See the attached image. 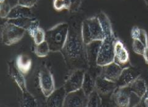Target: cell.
<instances>
[{
    "mask_svg": "<svg viewBox=\"0 0 148 107\" xmlns=\"http://www.w3.org/2000/svg\"><path fill=\"white\" fill-rule=\"evenodd\" d=\"M8 67L9 75L15 83V84L17 85L20 91L25 92L26 90H28L24 74L17 68L15 61H8Z\"/></svg>",
    "mask_w": 148,
    "mask_h": 107,
    "instance_id": "cell-11",
    "label": "cell"
},
{
    "mask_svg": "<svg viewBox=\"0 0 148 107\" xmlns=\"http://www.w3.org/2000/svg\"><path fill=\"white\" fill-rule=\"evenodd\" d=\"M88 97L81 88L67 93L64 103V107H86Z\"/></svg>",
    "mask_w": 148,
    "mask_h": 107,
    "instance_id": "cell-8",
    "label": "cell"
},
{
    "mask_svg": "<svg viewBox=\"0 0 148 107\" xmlns=\"http://www.w3.org/2000/svg\"><path fill=\"white\" fill-rule=\"evenodd\" d=\"M132 93L129 86L124 88L117 87L112 94L113 103L119 107H128L131 104Z\"/></svg>",
    "mask_w": 148,
    "mask_h": 107,
    "instance_id": "cell-9",
    "label": "cell"
},
{
    "mask_svg": "<svg viewBox=\"0 0 148 107\" xmlns=\"http://www.w3.org/2000/svg\"><path fill=\"white\" fill-rule=\"evenodd\" d=\"M67 93L63 86L55 89L48 97H46V106L48 107H62L64 103Z\"/></svg>",
    "mask_w": 148,
    "mask_h": 107,
    "instance_id": "cell-14",
    "label": "cell"
},
{
    "mask_svg": "<svg viewBox=\"0 0 148 107\" xmlns=\"http://www.w3.org/2000/svg\"><path fill=\"white\" fill-rule=\"evenodd\" d=\"M146 46L139 39H134L132 42V49L137 55H143Z\"/></svg>",
    "mask_w": 148,
    "mask_h": 107,
    "instance_id": "cell-28",
    "label": "cell"
},
{
    "mask_svg": "<svg viewBox=\"0 0 148 107\" xmlns=\"http://www.w3.org/2000/svg\"><path fill=\"white\" fill-rule=\"evenodd\" d=\"M95 89L94 91L88 96L86 107H99L102 104L101 96Z\"/></svg>",
    "mask_w": 148,
    "mask_h": 107,
    "instance_id": "cell-24",
    "label": "cell"
},
{
    "mask_svg": "<svg viewBox=\"0 0 148 107\" xmlns=\"http://www.w3.org/2000/svg\"><path fill=\"white\" fill-rule=\"evenodd\" d=\"M140 77V73L136 69L131 66H127L123 69L116 83L118 88L127 87Z\"/></svg>",
    "mask_w": 148,
    "mask_h": 107,
    "instance_id": "cell-12",
    "label": "cell"
},
{
    "mask_svg": "<svg viewBox=\"0 0 148 107\" xmlns=\"http://www.w3.org/2000/svg\"><path fill=\"white\" fill-rule=\"evenodd\" d=\"M21 98L20 104L23 107H36L38 106V103L34 96L26 90L25 92H21Z\"/></svg>",
    "mask_w": 148,
    "mask_h": 107,
    "instance_id": "cell-23",
    "label": "cell"
},
{
    "mask_svg": "<svg viewBox=\"0 0 148 107\" xmlns=\"http://www.w3.org/2000/svg\"><path fill=\"white\" fill-rule=\"evenodd\" d=\"M69 25L61 22L53 26L45 31V41L48 44L50 51L60 52L67 40Z\"/></svg>",
    "mask_w": 148,
    "mask_h": 107,
    "instance_id": "cell-2",
    "label": "cell"
},
{
    "mask_svg": "<svg viewBox=\"0 0 148 107\" xmlns=\"http://www.w3.org/2000/svg\"><path fill=\"white\" fill-rule=\"evenodd\" d=\"M26 30L6 21L1 28V40L4 45L10 46L17 44L25 36Z\"/></svg>",
    "mask_w": 148,
    "mask_h": 107,
    "instance_id": "cell-4",
    "label": "cell"
},
{
    "mask_svg": "<svg viewBox=\"0 0 148 107\" xmlns=\"http://www.w3.org/2000/svg\"><path fill=\"white\" fill-rule=\"evenodd\" d=\"M29 36L33 39L35 45L40 44L45 41V31L40 26L34 29Z\"/></svg>",
    "mask_w": 148,
    "mask_h": 107,
    "instance_id": "cell-26",
    "label": "cell"
},
{
    "mask_svg": "<svg viewBox=\"0 0 148 107\" xmlns=\"http://www.w3.org/2000/svg\"><path fill=\"white\" fill-rule=\"evenodd\" d=\"M35 18L34 15L29 8L17 5L12 7L6 19H13L18 18Z\"/></svg>",
    "mask_w": 148,
    "mask_h": 107,
    "instance_id": "cell-17",
    "label": "cell"
},
{
    "mask_svg": "<svg viewBox=\"0 0 148 107\" xmlns=\"http://www.w3.org/2000/svg\"><path fill=\"white\" fill-rule=\"evenodd\" d=\"M102 41H94L86 45L89 69L91 67H99L96 64L98 51Z\"/></svg>",
    "mask_w": 148,
    "mask_h": 107,
    "instance_id": "cell-18",
    "label": "cell"
},
{
    "mask_svg": "<svg viewBox=\"0 0 148 107\" xmlns=\"http://www.w3.org/2000/svg\"><path fill=\"white\" fill-rule=\"evenodd\" d=\"M144 1H145V3H146L147 7L148 8V0H144Z\"/></svg>",
    "mask_w": 148,
    "mask_h": 107,
    "instance_id": "cell-35",
    "label": "cell"
},
{
    "mask_svg": "<svg viewBox=\"0 0 148 107\" xmlns=\"http://www.w3.org/2000/svg\"><path fill=\"white\" fill-rule=\"evenodd\" d=\"M140 102H142V104H143V105L145 106L148 107V86L147 87L146 91L143 97V98L141 99Z\"/></svg>",
    "mask_w": 148,
    "mask_h": 107,
    "instance_id": "cell-33",
    "label": "cell"
},
{
    "mask_svg": "<svg viewBox=\"0 0 148 107\" xmlns=\"http://www.w3.org/2000/svg\"><path fill=\"white\" fill-rule=\"evenodd\" d=\"M117 88L115 82L110 81L98 75L95 80V89L101 95H106L112 94Z\"/></svg>",
    "mask_w": 148,
    "mask_h": 107,
    "instance_id": "cell-15",
    "label": "cell"
},
{
    "mask_svg": "<svg viewBox=\"0 0 148 107\" xmlns=\"http://www.w3.org/2000/svg\"><path fill=\"white\" fill-rule=\"evenodd\" d=\"M53 6L57 11H61L64 9H67V5L66 0H53Z\"/></svg>",
    "mask_w": 148,
    "mask_h": 107,
    "instance_id": "cell-30",
    "label": "cell"
},
{
    "mask_svg": "<svg viewBox=\"0 0 148 107\" xmlns=\"http://www.w3.org/2000/svg\"><path fill=\"white\" fill-rule=\"evenodd\" d=\"M85 72L86 70L84 69H77L71 72L69 76L63 84L67 94L75 91L82 88Z\"/></svg>",
    "mask_w": 148,
    "mask_h": 107,
    "instance_id": "cell-7",
    "label": "cell"
},
{
    "mask_svg": "<svg viewBox=\"0 0 148 107\" xmlns=\"http://www.w3.org/2000/svg\"><path fill=\"white\" fill-rule=\"evenodd\" d=\"M95 80L96 78H94L92 75L89 72V69L86 71L84 73L82 89L87 97L95 90Z\"/></svg>",
    "mask_w": 148,
    "mask_h": 107,
    "instance_id": "cell-22",
    "label": "cell"
},
{
    "mask_svg": "<svg viewBox=\"0 0 148 107\" xmlns=\"http://www.w3.org/2000/svg\"><path fill=\"white\" fill-rule=\"evenodd\" d=\"M114 62L123 67H125L130 62V55L127 49L123 42L117 38L114 42Z\"/></svg>",
    "mask_w": 148,
    "mask_h": 107,
    "instance_id": "cell-10",
    "label": "cell"
},
{
    "mask_svg": "<svg viewBox=\"0 0 148 107\" xmlns=\"http://www.w3.org/2000/svg\"><path fill=\"white\" fill-rule=\"evenodd\" d=\"M5 1H6V0H0V3H3V2H4Z\"/></svg>",
    "mask_w": 148,
    "mask_h": 107,
    "instance_id": "cell-36",
    "label": "cell"
},
{
    "mask_svg": "<svg viewBox=\"0 0 148 107\" xmlns=\"http://www.w3.org/2000/svg\"><path fill=\"white\" fill-rule=\"evenodd\" d=\"M38 79L39 85L42 93L45 97H48L56 88L53 76L46 65L42 66L39 69Z\"/></svg>",
    "mask_w": 148,
    "mask_h": 107,
    "instance_id": "cell-6",
    "label": "cell"
},
{
    "mask_svg": "<svg viewBox=\"0 0 148 107\" xmlns=\"http://www.w3.org/2000/svg\"><path fill=\"white\" fill-rule=\"evenodd\" d=\"M17 4L20 6L31 8L35 6L38 0H17Z\"/></svg>",
    "mask_w": 148,
    "mask_h": 107,
    "instance_id": "cell-31",
    "label": "cell"
},
{
    "mask_svg": "<svg viewBox=\"0 0 148 107\" xmlns=\"http://www.w3.org/2000/svg\"><path fill=\"white\" fill-rule=\"evenodd\" d=\"M50 51L49 46L46 41H44L41 44L35 45L34 48V52L35 55L39 58H44L49 55Z\"/></svg>",
    "mask_w": 148,
    "mask_h": 107,
    "instance_id": "cell-25",
    "label": "cell"
},
{
    "mask_svg": "<svg viewBox=\"0 0 148 107\" xmlns=\"http://www.w3.org/2000/svg\"><path fill=\"white\" fill-rule=\"evenodd\" d=\"M11 7L10 6L8 0H6L4 2L0 3V15L2 19H6L9 14Z\"/></svg>",
    "mask_w": 148,
    "mask_h": 107,
    "instance_id": "cell-29",
    "label": "cell"
},
{
    "mask_svg": "<svg viewBox=\"0 0 148 107\" xmlns=\"http://www.w3.org/2000/svg\"><path fill=\"white\" fill-rule=\"evenodd\" d=\"M115 37L105 38L100 45L96 64L99 67H103L114 62V49Z\"/></svg>",
    "mask_w": 148,
    "mask_h": 107,
    "instance_id": "cell-5",
    "label": "cell"
},
{
    "mask_svg": "<svg viewBox=\"0 0 148 107\" xmlns=\"http://www.w3.org/2000/svg\"><path fill=\"white\" fill-rule=\"evenodd\" d=\"M7 21L9 23L14 24L18 27L25 29L28 34L31 33L34 29L40 26L39 21L36 18H18L8 19Z\"/></svg>",
    "mask_w": 148,
    "mask_h": 107,
    "instance_id": "cell-16",
    "label": "cell"
},
{
    "mask_svg": "<svg viewBox=\"0 0 148 107\" xmlns=\"http://www.w3.org/2000/svg\"><path fill=\"white\" fill-rule=\"evenodd\" d=\"M16 66L24 75L28 73L32 67V60L29 56L25 54L18 55L15 61Z\"/></svg>",
    "mask_w": 148,
    "mask_h": 107,
    "instance_id": "cell-20",
    "label": "cell"
},
{
    "mask_svg": "<svg viewBox=\"0 0 148 107\" xmlns=\"http://www.w3.org/2000/svg\"><path fill=\"white\" fill-rule=\"evenodd\" d=\"M81 33L85 45L94 41H102L105 35L97 16L84 19L81 24Z\"/></svg>",
    "mask_w": 148,
    "mask_h": 107,
    "instance_id": "cell-3",
    "label": "cell"
},
{
    "mask_svg": "<svg viewBox=\"0 0 148 107\" xmlns=\"http://www.w3.org/2000/svg\"><path fill=\"white\" fill-rule=\"evenodd\" d=\"M124 68V67L119 66V64L113 62L101 67V70L99 75L105 79L116 83Z\"/></svg>",
    "mask_w": 148,
    "mask_h": 107,
    "instance_id": "cell-13",
    "label": "cell"
},
{
    "mask_svg": "<svg viewBox=\"0 0 148 107\" xmlns=\"http://www.w3.org/2000/svg\"><path fill=\"white\" fill-rule=\"evenodd\" d=\"M97 17L100 21V24H101L105 35V38H107V37H115L112 23H111L108 15L104 12L101 11L98 14Z\"/></svg>",
    "mask_w": 148,
    "mask_h": 107,
    "instance_id": "cell-21",
    "label": "cell"
},
{
    "mask_svg": "<svg viewBox=\"0 0 148 107\" xmlns=\"http://www.w3.org/2000/svg\"><path fill=\"white\" fill-rule=\"evenodd\" d=\"M141 29L139 27H138V26H134V27L132 28L131 33H130L132 39L133 40L138 39L140 33H141Z\"/></svg>",
    "mask_w": 148,
    "mask_h": 107,
    "instance_id": "cell-32",
    "label": "cell"
},
{
    "mask_svg": "<svg viewBox=\"0 0 148 107\" xmlns=\"http://www.w3.org/2000/svg\"><path fill=\"white\" fill-rule=\"evenodd\" d=\"M60 53L70 72L77 69H89L86 47L82 37L81 25H69L67 40Z\"/></svg>",
    "mask_w": 148,
    "mask_h": 107,
    "instance_id": "cell-1",
    "label": "cell"
},
{
    "mask_svg": "<svg viewBox=\"0 0 148 107\" xmlns=\"http://www.w3.org/2000/svg\"><path fill=\"white\" fill-rule=\"evenodd\" d=\"M67 5V10L71 13L78 11L82 3V0H66Z\"/></svg>",
    "mask_w": 148,
    "mask_h": 107,
    "instance_id": "cell-27",
    "label": "cell"
},
{
    "mask_svg": "<svg viewBox=\"0 0 148 107\" xmlns=\"http://www.w3.org/2000/svg\"><path fill=\"white\" fill-rule=\"evenodd\" d=\"M143 57L144 60L145 62L148 65V46H147L146 47V49L145 50V51L143 53Z\"/></svg>",
    "mask_w": 148,
    "mask_h": 107,
    "instance_id": "cell-34",
    "label": "cell"
},
{
    "mask_svg": "<svg viewBox=\"0 0 148 107\" xmlns=\"http://www.w3.org/2000/svg\"><path fill=\"white\" fill-rule=\"evenodd\" d=\"M147 85L144 79L138 77L131 83L129 88L132 94H135L140 100L143 97L147 89Z\"/></svg>",
    "mask_w": 148,
    "mask_h": 107,
    "instance_id": "cell-19",
    "label": "cell"
}]
</instances>
